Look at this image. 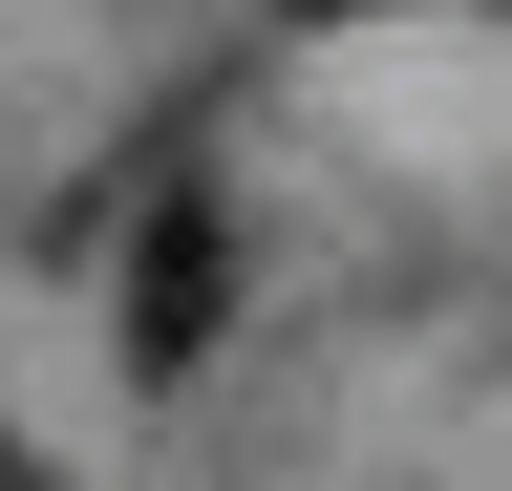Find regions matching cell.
I'll list each match as a JSON object with an SVG mask.
<instances>
[{"instance_id":"obj_2","label":"cell","mask_w":512,"mask_h":491,"mask_svg":"<svg viewBox=\"0 0 512 491\" xmlns=\"http://www.w3.org/2000/svg\"><path fill=\"white\" fill-rule=\"evenodd\" d=\"M0 491H43V449H22V427H0Z\"/></svg>"},{"instance_id":"obj_1","label":"cell","mask_w":512,"mask_h":491,"mask_svg":"<svg viewBox=\"0 0 512 491\" xmlns=\"http://www.w3.org/2000/svg\"><path fill=\"white\" fill-rule=\"evenodd\" d=\"M214 321H235V214L171 171L150 235H128V363H150V385H192V363H214Z\"/></svg>"}]
</instances>
